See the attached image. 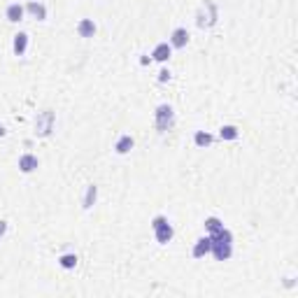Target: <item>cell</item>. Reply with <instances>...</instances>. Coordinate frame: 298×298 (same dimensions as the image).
<instances>
[{
	"label": "cell",
	"instance_id": "7402d4cb",
	"mask_svg": "<svg viewBox=\"0 0 298 298\" xmlns=\"http://www.w3.org/2000/svg\"><path fill=\"white\" fill-rule=\"evenodd\" d=\"M5 133H7V130H5V126H0V138H2Z\"/></svg>",
	"mask_w": 298,
	"mask_h": 298
},
{
	"label": "cell",
	"instance_id": "4fadbf2b",
	"mask_svg": "<svg viewBox=\"0 0 298 298\" xmlns=\"http://www.w3.org/2000/svg\"><path fill=\"white\" fill-rule=\"evenodd\" d=\"M12 49H14L16 56H23L26 49H28V33H16L14 42H12Z\"/></svg>",
	"mask_w": 298,
	"mask_h": 298
},
{
	"label": "cell",
	"instance_id": "9c48e42d",
	"mask_svg": "<svg viewBox=\"0 0 298 298\" xmlns=\"http://www.w3.org/2000/svg\"><path fill=\"white\" fill-rule=\"evenodd\" d=\"M210 249H212V238L210 236L198 238L196 245H193V256H196V259H203L205 254H210Z\"/></svg>",
	"mask_w": 298,
	"mask_h": 298
},
{
	"label": "cell",
	"instance_id": "8992f818",
	"mask_svg": "<svg viewBox=\"0 0 298 298\" xmlns=\"http://www.w3.org/2000/svg\"><path fill=\"white\" fill-rule=\"evenodd\" d=\"M170 47H175V49H184V47L189 45V31L186 28H175V31L170 33Z\"/></svg>",
	"mask_w": 298,
	"mask_h": 298
},
{
	"label": "cell",
	"instance_id": "44dd1931",
	"mask_svg": "<svg viewBox=\"0 0 298 298\" xmlns=\"http://www.w3.org/2000/svg\"><path fill=\"white\" fill-rule=\"evenodd\" d=\"M5 233H7V222H5V219H0V238L5 236Z\"/></svg>",
	"mask_w": 298,
	"mask_h": 298
},
{
	"label": "cell",
	"instance_id": "52a82bcc",
	"mask_svg": "<svg viewBox=\"0 0 298 298\" xmlns=\"http://www.w3.org/2000/svg\"><path fill=\"white\" fill-rule=\"evenodd\" d=\"M170 56H173V47H170L168 42H159V45L154 47V52H152V59H154V61L166 63Z\"/></svg>",
	"mask_w": 298,
	"mask_h": 298
},
{
	"label": "cell",
	"instance_id": "5bb4252c",
	"mask_svg": "<svg viewBox=\"0 0 298 298\" xmlns=\"http://www.w3.org/2000/svg\"><path fill=\"white\" fill-rule=\"evenodd\" d=\"M133 145H135V140L130 138V135H121V138L115 142V152L117 154H128L130 149H133Z\"/></svg>",
	"mask_w": 298,
	"mask_h": 298
},
{
	"label": "cell",
	"instance_id": "d6986e66",
	"mask_svg": "<svg viewBox=\"0 0 298 298\" xmlns=\"http://www.w3.org/2000/svg\"><path fill=\"white\" fill-rule=\"evenodd\" d=\"M205 229L210 231V233H217L219 229H224V224H222L219 217H207V219H205Z\"/></svg>",
	"mask_w": 298,
	"mask_h": 298
},
{
	"label": "cell",
	"instance_id": "e0dca14e",
	"mask_svg": "<svg viewBox=\"0 0 298 298\" xmlns=\"http://www.w3.org/2000/svg\"><path fill=\"white\" fill-rule=\"evenodd\" d=\"M212 135L207 133V130H196V135H193V142H196V147H207L212 145Z\"/></svg>",
	"mask_w": 298,
	"mask_h": 298
},
{
	"label": "cell",
	"instance_id": "ffe728a7",
	"mask_svg": "<svg viewBox=\"0 0 298 298\" xmlns=\"http://www.w3.org/2000/svg\"><path fill=\"white\" fill-rule=\"evenodd\" d=\"M159 82H170V70H161V72H159Z\"/></svg>",
	"mask_w": 298,
	"mask_h": 298
},
{
	"label": "cell",
	"instance_id": "30bf717a",
	"mask_svg": "<svg viewBox=\"0 0 298 298\" xmlns=\"http://www.w3.org/2000/svg\"><path fill=\"white\" fill-rule=\"evenodd\" d=\"M23 14H26V7L19 5V2H12V5H7V9H5V16H7V21H12V23H19L23 19Z\"/></svg>",
	"mask_w": 298,
	"mask_h": 298
},
{
	"label": "cell",
	"instance_id": "9a60e30c",
	"mask_svg": "<svg viewBox=\"0 0 298 298\" xmlns=\"http://www.w3.org/2000/svg\"><path fill=\"white\" fill-rule=\"evenodd\" d=\"M77 254H61L59 256V266L63 268V270H72V268H77Z\"/></svg>",
	"mask_w": 298,
	"mask_h": 298
},
{
	"label": "cell",
	"instance_id": "277c9868",
	"mask_svg": "<svg viewBox=\"0 0 298 298\" xmlns=\"http://www.w3.org/2000/svg\"><path fill=\"white\" fill-rule=\"evenodd\" d=\"M54 121H56V115H54L52 110H42V112H38V117H35V135L47 138V135L54 130Z\"/></svg>",
	"mask_w": 298,
	"mask_h": 298
},
{
	"label": "cell",
	"instance_id": "3957f363",
	"mask_svg": "<svg viewBox=\"0 0 298 298\" xmlns=\"http://www.w3.org/2000/svg\"><path fill=\"white\" fill-rule=\"evenodd\" d=\"M152 229H154V236H156V242H161V245H168L173 240V236H175V229L170 226V222L163 214L152 219Z\"/></svg>",
	"mask_w": 298,
	"mask_h": 298
},
{
	"label": "cell",
	"instance_id": "7a4b0ae2",
	"mask_svg": "<svg viewBox=\"0 0 298 298\" xmlns=\"http://www.w3.org/2000/svg\"><path fill=\"white\" fill-rule=\"evenodd\" d=\"M154 123H156V128H159L161 133H166V130L173 128V126H175V110H173V105L163 103V105L156 107V112H154Z\"/></svg>",
	"mask_w": 298,
	"mask_h": 298
},
{
	"label": "cell",
	"instance_id": "2e32d148",
	"mask_svg": "<svg viewBox=\"0 0 298 298\" xmlns=\"http://www.w3.org/2000/svg\"><path fill=\"white\" fill-rule=\"evenodd\" d=\"M238 135H240V130H238V126H233V123H226V126L219 128V138L222 140H236Z\"/></svg>",
	"mask_w": 298,
	"mask_h": 298
},
{
	"label": "cell",
	"instance_id": "ac0fdd59",
	"mask_svg": "<svg viewBox=\"0 0 298 298\" xmlns=\"http://www.w3.org/2000/svg\"><path fill=\"white\" fill-rule=\"evenodd\" d=\"M96 196H98V186H96V184H89V186H86V196H84V210L93 207Z\"/></svg>",
	"mask_w": 298,
	"mask_h": 298
},
{
	"label": "cell",
	"instance_id": "6da1fadb",
	"mask_svg": "<svg viewBox=\"0 0 298 298\" xmlns=\"http://www.w3.org/2000/svg\"><path fill=\"white\" fill-rule=\"evenodd\" d=\"M210 238H212V249L210 252L214 254V259L229 261L231 254H233V236H231V231L219 229L217 233H210Z\"/></svg>",
	"mask_w": 298,
	"mask_h": 298
},
{
	"label": "cell",
	"instance_id": "7c38bea8",
	"mask_svg": "<svg viewBox=\"0 0 298 298\" xmlns=\"http://www.w3.org/2000/svg\"><path fill=\"white\" fill-rule=\"evenodd\" d=\"M26 12H28L31 16H35L38 21H45L47 19V7L42 5V2H38V0H31L28 7H26Z\"/></svg>",
	"mask_w": 298,
	"mask_h": 298
},
{
	"label": "cell",
	"instance_id": "5b68a950",
	"mask_svg": "<svg viewBox=\"0 0 298 298\" xmlns=\"http://www.w3.org/2000/svg\"><path fill=\"white\" fill-rule=\"evenodd\" d=\"M214 23H217V5H214V0H205L203 7L198 9V26L207 28V26H214Z\"/></svg>",
	"mask_w": 298,
	"mask_h": 298
},
{
	"label": "cell",
	"instance_id": "8fae6325",
	"mask_svg": "<svg viewBox=\"0 0 298 298\" xmlns=\"http://www.w3.org/2000/svg\"><path fill=\"white\" fill-rule=\"evenodd\" d=\"M96 23H93V19H82V21L77 23V33H79V38H93L96 35Z\"/></svg>",
	"mask_w": 298,
	"mask_h": 298
},
{
	"label": "cell",
	"instance_id": "ba28073f",
	"mask_svg": "<svg viewBox=\"0 0 298 298\" xmlns=\"http://www.w3.org/2000/svg\"><path fill=\"white\" fill-rule=\"evenodd\" d=\"M40 161L35 154H23V156H19V170L21 173H33V170H38Z\"/></svg>",
	"mask_w": 298,
	"mask_h": 298
}]
</instances>
